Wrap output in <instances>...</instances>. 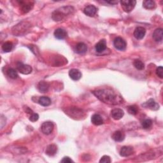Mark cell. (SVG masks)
<instances>
[{
	"label": "cell",
	"mask_w": 163,
	"mask_h": 163,
	"mask_svg": "<svg viewBox=\"0 0 163 163\" xmlns=\"http://www.w3.org/2000/svg\"><path fill=\"white\" fill-rule=\"evenodd\" d=\"M38 119H39L38 114L33 113H31V116H30V117H29V120H31V122H36V121H37Z\"/></svg>",
	"instance_id": "cell-32"
},
{
	"label": "cell",
	"mask_w": 163,
	"mask_h": 163,
	"mask_svg": "<svg viewBox=\"0 0 163 163\" xmlns=\"http://www.w3.org/2000/svg\"><path fill=\"white\" fill-rule=\"evenodd\" d=\"M146 34V30L143 27H138L134 31L135 37L138 40H142Z\"/></svg>",
	"instance_id": "cell-11"
},
{
	"label": "cell",
	"mask_w": 163,
	"mask_h": 163,
	"mask_svg": "<svg viewBox=\"0 0 163 163\" xmlns=\"http://www.w3.org/2000/svg\"><path fill=\"white\" fill-rule=\"evenodd\" d=\"M91 122L95 126H100L103 124V120L99 114H94L91 117Z\"/></svg>",
	"instance_id": "cell-21"
},
{
	"label": "cell",
	"mask_w": 163,
	"mask_h": 163,
	"mask_svg": "<svg viewBox=\"0 0 163 163\" xmlns=\"http://www.w3.org/2000/svg\"><path fill=\"white\" fill-rule=\"evenodd\" d=\"M93 93L102 102L109 105H119L123 103L121 96L110 89H103L94 90Z\"/></svg>",
	"instance_id": "cell-1"
},
{
	"label": "cell",
	"mask_w": 163,
	"mask_h": 163,
	"mask_svg": "<svg viewBox=\"0 0 163 163\" xmlns=\"http://www.w3.org/2000/svg\"><path fill=\"white\" fill-rule=\"evenodd\" d=\"M54 36L58 40H63L67 37V33L64 29L58 28L54 31Z\"/></svg>",
	"instance_id": "cell-16"
},
{
	"label": "cell",
	"mask_w": 163,
	"mask_h": 163,
	"mask_svg": "<svg viewBox=\"0 0 163 163\" xmlns=\"http://www.w3.org/2000/svg\"><path fill=\"white\" fill-rule=\"evenodd\" d=\"M69 76L73 80H80L82 77L81 72L77 69H71L69 71Z\"/></svg>",
	"instance_id": "cell-13"
},
{
	"label": "cell",
	"mask_w": 163,
	"mask_h": 163,
	"mask_svg": "<svg viewBox=\"0 0 163 163\" xmlns=\"http://www.w3.org/2000/svg\"><path fill=\"white\" fill-rule=\"evenodd\" d=\"M153 38L156 42H161L163 38V31L162 29L159 28L155 29L153 33Z\"/></svg>",
	"instance_id": "cell-15"
},
{
	"label": "cell",
	"mask_w": 163,
	"mask_h": 163,
	"mask_svg": "<svg viewBox=\"0 0 163 163\" xmlns=\"http://www.w3.org/2000/svg\"><path fill=\"white\" fill-rule=\"evenodd\" d=\"M100 163H110L111 162V159L109 156L104 155L103 156L99 161Z\"/></svg>",
	"instance_id": "cell-30"
},
{
	"label": "cell",
	"mask_w": 163,
	"mask_h": 163,
	"mask_svg": "<svg viewBox=\"0 0 163 163\" xmlns=\"http://www.w3.org/2000/svg\"><path fill=\"white\" fill-rule=\"evenodd\" d=\"M96 51L97 52H102L106 49V42L105 40H101L95 46Z\"/></svg>",
	"instance_id": "cell-18"
},
{
	"label": "cell",
	"mask_w": 163,
	"mask_h": 163,
	"mask_svg": "<svg viewBox=\"0 0 163 163\" xmlns=\"http://www.w3.org/2000/svg\"><path fill=\"white\" fill-rule=\"evenodd\" d=\"M124 115V112L122 110L120 109V108H115L112 110L111 112V116L112 118L115 120H118L121 119Z\"/></svg>",
	"instance_id": "cell-12"
},
{
	"label": "cell",
	"mask_w": 163,
	"mask_h": 163,
	"mask_svg": "<svg viewBox=\"0 0 163 163\" xmlns=\"http://www.w3.org/2000/svg\"><path fill=\"white\" fill-rule=\"evenodd\" d=\"M107 3H110V4H112V5H114V4H117L118 3V1H110V2H106Z\"/></svg>",
	"instance_id": "cell-34"
},
{
	"label": "cell",
	"mask_w": 163,
	"mask_h": 163,
	"mask_svg": "<svg viewBox=\"0 0 163 163\" xmlns=\"http://www.w3.org/2000/svg\"><path fill=\"white\" fill-rule=\"evenodd\" d=\"M113 140L117 142H121L125 139V134L121 131H117L112 135Z\"/></svg>",
	"instance_id": "cell-14"
},
{
	"label": "cell",
	"mask_w": 163,
	"mask_h": 163,
	"mask_svg": "<svg viewBox=\"0 0 163 163\" xmlns=\"http://www.w3.org/2000/svg\"><path fill=\"white\" fill-rule=\"evenodd\" d=\"M73 8L71 7H65L59 8L52 13V19L55 21H61L64 19V17L70 14L72 11H73Z\"/></svg>",
	"instance_id": "cell-2"
},
{
	"label": "cell",
	"mask_w": 163,
	"mask_h": 163,
	"mask_svg": "<svg viewBox=\"0 0 163 163\" xmlns=\"http://www.w3.org/2000/svg\"><path fill=\"white\" fill-rule=\"evenodd\" d=\"M17 70L19 71L21 73L24 75H28L32 72L31 66L28 64H24L21 62H17L16 64Z\"/></svg>",
	"instance_id": "cell-5"
},
{
	"label": "cell",
	"mask_w": 163,
	"mask_h": 163,
	"mask_svg": "<svg viewBox=\"0 0 163 163\" xmlns=\"http://www.w3.org/2000/svg\"><path fill=\"white\" fill-rule=\"evenodd\" d=\"M156 75H158L160 78H163V68L162 66H159V67L156 69Z\"/></svg>",
	"instance_id": "cell-31"
},
{
	"label": "cell",
	"mask_w": 163,
	"mask_h": 163,
	"mask_svg": "<svg viewBox=\"0 0 163 163\" xmlns=\"http://www.w3.org/2000/svg\"><path fill=\"white\" fill-rule=\"evenodd\" d=\"M7 75L11 78H12V79H16V78H18V74L17 73V71L13 69V68H10L7 70Z\"/></svg>",
	"instance_id": "cell-27"
},
{
	"label": "cell",
	"mask_w": 163,
	"mask_h": 163,
	"mask_svg": "<svg viewBox=\"0 0 163 163\" xmlns=\"http://www.w3.org/2000/svg\"><path fill=\"white\" fill-rule=\"evenodd\" d=\"M98 9L94 5H89L84 8L83 12L86 15L89 17H94L97 13Z\"/></svg>",
	"instance_id": "cell-10"
},
{
	"label": "cell",
	"mask_w": 163,
	"mask_h": 163,
	"mask_svg": "<svg viewBox=\"0 0 163 163\" xmlns=\"http://www.w3.org/2000/svg\"><path fill=\"white\" fill-rule=\"evenodd\" d=\"M113 45L116 47V49L120 51H124L126 49V41L120 37H117L113 41Z\"/></svg>",
	"instance_id": "cell-6"
},
{
	"label": "cell",
	"mask_w": 163,
	"mask_h": 163,
	"mask_svg": "<svg viewBox=\"0 0 163 163\" xmlns=\"http://www.w3.org/2000/svg\"><path fill=\"white\" fill-rule=\"evenodd\" d=\"M143 128L145 129H147L151 128L152 126V120L151 119H145L144 120L142 123Z\"/></svg>",
	"instance_id": "cell-28"
},
{
	"label": "cell",
	"mask_w": 163,
	"mask_h": 163,
	"mask_svg": "<svg viewBox=\"0 0 163 163\" xmlns=\"http://www.w3.org/2000/svg\"><path fill=\"white\" fill-rule=\"evenodd\" d=\"M21 10L24 13H28L33 8V3L31 2H21Z\"/></svg>",
	"instance_id": "cell-22"
},
{
	"label": "cell",
	"mask_w": 163,
	"mask_h": 163,
	"mask_svg": "<svg viewBox=\"0 0 163 163\" xmlns=\"http://www.w3.org/2000/svg\"><path fill=\"white\" fill-rule=\"evenodd\" d=\"M57 152V147L56 145L51 144L47 147L45 150V154L47 155L52 157V156H54V155H56Z\"/></svg>",
	"instance_id": "cell-17"
},
{
	"label": "cell",
	"mask_w": 163,
	"mask_h": 163,
	"mask_svg": "<svg viewBox=\"0 0 163 163\" xmlns=\"http://www.w3.org/2000/svg\"><path fill=\"white\" fill-rule=\"evenodd\" d=\"M136 2L135 0H122L120 1V4H121L122 9L126 11V12H130L132 10L134 9Z\"/></svg>",
	"instance_id": "cell-4"
},
{
	"label": "cell",
	"mask_w": 163,
	"mask_h": 163,
	"mask_svg": "<svg viewBox=\"0 0 163 163\" xmlns=\"http://www.w3.org/2000/svg\"><path fill=\"white\" fill-rule=\"evenodd\" d=\"M143 6L145 8L148 10H152L155 8V3L152 0H145L143 2Z\"/></svg>",
	"instance_id": "cell-24"
},
{
	"label": "cell",
	"mask_w": 163,
	"mask_h": 163,
	"mask_svg": "<svg viewBox=\"0 0 163 163\" xmlns=\"http://www.w3.org/2000/svg\"><path fill=\"white\" fill-rule=\"evenodd\" d=\"M133 64L135 66V67L138 70H143L145 68V64L142 61H140V60L138 59L135 60Z\"/></svg>",
	"instance_id": "cell-26"
},
{
	"label": "cell",
	"mask_w": 163,
	"mask_h": 163,
	"mask_svg": "<svg viewBox=\"0 0 163 163\" xmlns=\"http://www.w3.org/2000/svg\"><path fill=\"white\" fill-rule=\"evenodd\" d=\"M134 148L129 146H124L120 150V155L122 157H129L134 153Z\"/></svg>",
	"instance_id": "cell-9"
},
{
	"label": "cell",
	"mask_w": 163,
	"mask_h": 163,
	"mask_svg": "<svg viewBox=\"0 0 163 163\" xmlns=\"http://www.w3.org/2000/svg\"><path fill=\"white\" fill-rule=\"evenodd\" d=\"M128 111L129 114L135 116V115H136L138 112V108L135 105H131V106H128Z\"/></svg>",
	"instance_id": "cell-29"
},
{
	"label": "cell",
	"mask_w": 163,
	"mask_h": 163,
	"mask_svg": "<svg viewBox=\"0 0 163 163\" xmlns=\"http://www.w3.org/2000/svg\"><path fill=\"white\" fill-rule=\"evenodd\" d=\"M142 106L152 110H158L159 108V105L158 103H157L153 99H148L147 102L144 103Z\"/></svg>",
	"instance_id": "cell-8"
},
{
	"label": "cell",
	"mask_w": 163,
	"mask_h": 163,
	"mask_svg": "<svg viewBox=\"0 0 163 163\" xmlns=\"http://www.w3.org/2000/svg\"><path fill=\"white\" fill-rule=\"evenodd\" d=\"M54 129V124L51 122H45L41 126V130L45 135H50Z\"/></svg>",
	"instance_id": "cell-7"
},
{
	"label": "cell",
	"mask_w": 163,
	"mask_h": 163,
	"mask_svg": "<svg viewBox=\"0 0 163 163\" xmlns=\"http://www.w3.org/2000/svg\"><path fill=\"white\" fill-rule=\"evenodd\" d=\"M61 162H66V163H68V162H73V161H72L69 157H64V158L61 161Z\"/></svg>",
	"instance_id": "cell-33"
},
{
	"label": "cell",
	"mask_w": 163,
	"mask_h": 163,
	"mask_svg": "<svg viewBox=\"0 0 163 163\" xmlns=\"http://www.w3.org/2000/svg\"><path fill=\"white\" fill-rule=\"evenodd\" d=\"M39 104L43 106H48L51 104V99L47 96H41L38 99Z\"/></svg>",
	"instance_id": "cell-23"
},
{
	"label": "cell",
	"mask_w": 163,
	"mask_h": 163,
	"mask_svg": "<svg viewBox=\"0 0 163 163\" xmlns=\"http://www.w3.org/2000/svg\"><path fill=\"white\" fill-rule=\"evenodd\" d=\"M87 51V47L84 43H78L75 47V51L79 54H85Z\"/></svg>",
	"instance_id": "cell-20"
},
{
	"label": "cell",
	"mask_w": 163,
	"mask_h": 163,
	"mask_svg": "<svg viewBox=\"0 0 163 163\" xmlns=\"http://www.w3.org/2000/svg\"><path fill=\"white\" fill-rule=\"evenodd\" d=\"M30 28H31L30 23L26 21H22L17 24L12 28V33L17 37H21V36L26 34L29 31Z\"/></svg>",
	"instance_id": "cell-3"
},
{
	"label": "cell",
	"mask_w": 163,
	"mask_h": 163,
	"mask_svg": "<svg viewBox=\"0 0 163 163\" xmlns=\"http://www.w3.org/2000/svg\"><path fill=\"white\" fill-rule=\"evenodd\" d=\"M13 44L10 41H7L4 43L2 45V50L5 52H9L10 51H11V50L13 49Z\"/></svg>",
	"instance_id": "cell-25"
},
{
	"label": "cell",
	"mask_w": 163,
	"mask_h": 163,
	"mask_svg": "<svg viewBox=\"0 0 163 163\" xmlns=\"http://www.w3.org/2000/svg\"><path fill=\"white\" fill-rule=\"evenodd\" d=\"M37 88L39 91L41 93H47L49 89V84L47 82L41 81L38 83Z\"/></svg>",
	"instance_id": "cell-19"
}]
</instances>
